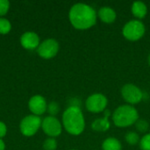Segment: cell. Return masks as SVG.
<instances>
[{
  "mask_svg": "<svg viewBox=\"0 0 150 150\" xmlns=\"http://www.w3.org/2000/svg\"><path fill=\"white\" fill-rule=\"evenodd\" d=\"M98 13L89 4L77 3L71 6L69 12L70 24L77 30H87L97 22Z\"/></svg>",
  "mask_w": 150,
  "mask_h": 150,
  "instance_id": "1",
  "label": "cell"
},
{
  "mask_svg": "<svg viewBox=\"0 0 150 150\" xmlns=\"http://www.w3.org/2000/svg\"><path fill=\"white\" fill-rule=\"evenodd\" d=\"M62 127L71 135H80L85 128V120L77 105L69 106L62 114Z\"/></svg>",
  "mask_w": 150,
  "mask_h": 150,
  "instance_id": "2",
  "label": "cell"
},
{
  "mask_svg": "<svg viewBox=\"0 0 150 150\" xmlns=\"http://www.w3.org/2000/svg\"><path fill=\"white\" fill-rule=\"evenodd\" d=\"M112 120L118 127H127L134 125L139 120V113L135 107L130 105H122L112 114Z\"/></svg>",
  "mask_w": 150,
  "mask_h": 150,
  "instance_id": "3",
  "label": "cell"
},
{
  "mask_svg": "<svg viewBox=\"0 0 150 150\" xmlns=\"http://www.w3.org/2000/svg\"><path fill=\"white\" fill-rule=\"evenodd\" d=\"M146 32L145 25L138 19H132L128 21L122 29V34L127 40L137 41L141 40Z\"/></svg>",
  "mask_w": 150,
  "mask_h": 150,
  "instance_id": "4",
  "label": "cell"
},
{
  "mask_svg": "<svg viewBox=\"0 0 150 150\" xmlns=\"http://www.w3.org/2000/svg\"><path fill=\"white\" fill-rule=\"evenodd\" d=\"M41 119L39 116L30 114L22 119L19 124L20 133L26 137L33 136L41 127Z\"/></svg>",
  "mask_w": 150,
  "mask_h": 150,
  "instance_id": "5",
  "label": "cell"
},
{
  "mask_svg": "<svg viewBox=\"0 0 150 150\" xmlns=\"http://www.w3.org/2000/svg\"><path fill=\"white\" fill-rule=\"evenodd\" d=\"M60 49L59 43L54 39H47L40 42L37 48V54L40 57L48 60L52 59L58 54Z\"/></svg>",
  "mask_w": 150,
  "mask_h": 150,
  "instance_id": "6",
  "label": "cell"
},
{
  "mask_svg": "<svg viewBox=\"0 0 150 150\" xmlns=\"http://www.w3.org/2000/svg\"><path fill=\"white\" fill-rule=\"evenodd\" d=\"M108 104L107 98L101 93H94L88 97L85 102L86 109L93 113H99L105 111Z\"/></svg>",
  "mask_w": 150,
  "mask_h": 150,
  "instance_id": "7",
  "label": "cell"
},
{
  "mask_svg": "<svg viewBox=\"0 0 150 150\" xmlns=\"http://www.w3.org/2000/svg\"><path fill=\"white\" fill-rule=\"evenodd\" d=\"M41 128L48 137L55 138L62 134V124L56 117L49 115L42 120Z\"/></svg>",
  "mask_w": 150,
  "mask_h": 150,
  "instance_id": "8",
  "label": "cell"
},
{
  "mask_svg": "<svg viewBox=\"0 0 150 150\" xmlns=\"http://www.w3.org/2000/svg\"><path fill=\"white\" fill-rule=\"evenodd\" d=\"M121 96L128 105H136L143 98L142 91L133 83H127L121 88Z\"/></svg>",
  "mask_w": 150,
  "mask_h": 150,
  "instance_id": "9",
  "label": "cell"
},
{
  "mask_svg": "<svg viewBox=\"0 0 150 150\" xmlns=\"http://www.w3.org/2000/svg\"><path fill=\"white\" fill-rule=\"evenodd\" d=\"M28 108L32 114L40 116L47 111V103L41 95H34L28 101Z\"/></svg>",
  "mask_w": 150,
  "mask_h": 150,
  "instance_id": "10",
  "label": "cell"
},
{
  "mask_svg": "<svg viewBox=\"0 0 150 150\" xmlns=\"http://www.w3.org/2000/svg\"><path fill=\"white\" fill-rule=\"evenodd\" d=\"M21 46L27 50H34L38 48L40 44L39 35L34 32H25L20 37Z\"/></svg>",
  "mask_w": 150,
  "mask_h": 150,
  "instance_id": "11",
  "label": "cell"
},
{
  "mask_svg": "<svg viewBox=\"0 0 150 150\" xmlns=\"http://www.w3.org/2000/svg\"><path fill=\"white\" fill-rule=\"evenodd\" d=\"M110 111L105 110V116L103 118H99L95 120L91 123V128L94 131L97 132H105L110 129L111 123L109 121V116H110Z\"/></svg>",
  "mask_w": 150,
  "mask_h": 150,
  "instance_id": "12",
  "label": "cell"
},
{
  "mask_svg": "<svg viewBox=\"0 0 150 150\" xmlns=\"http://www.w3.org/2000/svg\"><path fill=\"white\" fill-rule=\"evenodd\" d=\"M98 17L105 24H112L116 20L117 13L110 6H103L98 11Z\"/></svg>",
  "mask_w": 150,
  "mask_h": 150,
  "instance_id": "13",
  "label": "cell"
},
{
  "mask_svg": "<svg viewBox=\"0 0 150 150\" xmlns=\"http://www.w3.org/2000/svg\"><path fill=\"white\" fill-rule=\"evenodd\" d=\"M131 11L133 15L136 18V19L140 20L146 17L148 13V7L145 3L142 1H135L133 3Z\"/></svg>",
  "mask_w": 150,
  "mask_h": 150,
  "instance_id": "14",
  "label": "cell"
},
{
  "mask_svg": "<svg viewBox=\"0 0 150 150\" xmlns=\"http://www.w3.org/2000/svg\"><path fill=\"white\" fill-rule=\"evenodd\" d=\"M103 150H122V145L120 142L113 137L106 138L102 143Z\"/></svg>",
  "mask_w": 150,
  "mask_h": 150,
  "instance_id": "15",
  "label": "cell"
},
{
  "mask_svg": "<svg viewBox=\"0 0 150 150\" xmlns=\"http://www.w3.org/2000/svg\"><path fill=\"white\" fill-rule=\"evenodd\" d=\"M11 30V24L9 19L0 18V34H8Z\"/></svg>",
  "mask_w": 150,
  "mask_h": 150,
  "instance_id": "16",
  "label": "cell"
},
{
  "mask_svg": "<svg viewBox=\"0 0 150 150\" xmlns=\"http://www.w3.org/2000/svg\"><path fill=\"white\" fill-rule=\"evenodd\" d=\"M126 142L129 144V145H136L140 142V137L139 134H136V132H128L126 136H125Z\"/></svg>",
  "mask_w": 150,
  "mask_h": 150,
  "instance_id": "17",
  "label": "cell"
},
{
  "mask_svg": "<svg viewBox=\"0 0 150 150\" xmlns=\"http://www.w3.org/2000/svg\"><path fill=\"white\" fill-rule=\"evenodd\" d=\"M57 149V142L54 138H47L43 142V149L44 150H56Z\"/></svg>",
  "mask_w": 150,
  "mask_h": 150,
  "instance_id": "18",
  "label": "cell"
},
{
  "mask_svg": "<svg viewBox=\"0 0 150 150\" xmlns=\"http://www.w3.org/2000/svg\"><path fill=\"white\" fill-rule=\"evenodd\" d=\"M134 125H135L136 129L140 133H147V131L149 128V125L146 120H138Z\"/></svg>",
  "mask_w": 150,
  "mask_h": 150,
  "instance_id": "19",
  "label": "cell"
},
{
  "mask_svg": "<svg viewBox=\"0 0 150 150\" xmlns=\"http://www.w3.org/2000/svg\"><path fill=\"white\" fill-rule=\"evenodd\" d=\"M140 148L142 150H150V134H146L140 140Z\"/></svg>",
  "mask_w": 150,
  "mask_h": 150,
  "instance_id": "20",
  "label": "cell"
},
{
  "mask_svg": "<svg viewBox=\"0 0 150 150\" xmlns=\"http://www.w3.org/2000/svg\"><path fill=\"white\" fill-rule=\"evenodd\" d=\"M60 111V105L57 102H51L47 105V112L50 114V116H54L59 112Z\"/></svg>",
  "mask_w": 150,
  "mask_h": 150,
  "instance_id": "21",
  "label": "cell"
},
{
  "mask_svg": "<svg viewBox=\"0 0 150 150\" xmlns=\"http://www.w3.org/2000/svg\"><path fill=\"white\" fill-rule=\"evenodd\" d=\"M10 9V2L8 0H0V18H3Z\"/></svg>",
  "mask_w": 150,
  "mask_h": 150,
  "instance_id": "22",
  "label": "cell"
},
{
  "mask_svg": "<svg viewBox=\"0 0 150 150\" xmlns=\"http://www.w3.org/2000/svg\"><path fill=\"white\" fill-rule=\"evenodd\" d=\"M6 134H7V127L3 121H0V139H3L6 135Z\"/></svg>",
  "mask_w": 150,
  "mask_h": 150,
  "instance_id": "23",
  "label": "cell"
},
{
  "mask_svg": "<svg viewBox=\"0 0 150 150\" xmlns=\"http://www.w3.org/2000/svg\"><path fill=\"white\" fill-rule=\"evenodd\" d=\"M0 150H5V143L2 139H0Z\"/></svg>",
  "mask_w": 150,
  "mask_h": 150,
  "instance_id": "24",
  "label": "cell"
},
{
  "mask_svg": "<svg viewBox=\"0 0 150 150\" xmlns=\"http://www.w3.org/2000/svg\"><path fill=\"white\" fill-rule=\"evenodd\" d=\"M148 62H149V65L150 66V54L149 55V58H148Z\"/></svg>",
  "mask_w": 150,
  "mask_h": 150,
  "instance_id": "25",
  "label": "cell"
},
{
  "mask_svg": "<svg viewBox=\"0 0 150 150\" xmlns=\"http://www.w3.org/2000/svg\"><path fill=\"white\" fill-rule=\"evenodd\" d=\"M71 150H76V149H71Z\"/></svg>",
  "mask_w": 150,
  "mask_h": 150,
  "instance_id": "26",
  "label": "cell"
}]
</instances>
